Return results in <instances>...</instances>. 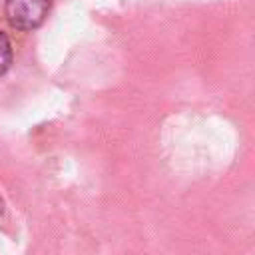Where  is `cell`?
Instances as JSON below:
<instances>
[{
    "label": "cell",
    "instance_id": "6da1fadb",
    "mask_svg": "<svg viewBox=\"0 0 255 255\" xmlns=\"http://www.w3.org/2000/svg\"><path fill=\"white\" fill-rule=\"evenodd\" d=\"M50 6L52 0H6L4 14L12 28L34 30L46 20Z\"/></svg>",
    "mask_w": 255,
    "mask_h": 255
},
{
    "label": "cell",
    "instance_id": "7a4b0ae2",
    "mask_svg": "<svg viewBox=\"0 0 255 255\" xmlns=\"http://www.w3.org/2000/svg\"><path fill=\"white\" fill-rule=\"evenodd\" d=\"M12 44H10V38L0 30V76H4L10 66H12Z\"/></svg>",
    "mask_w": 255,
    "mask_h": 255
}]
</instances>
